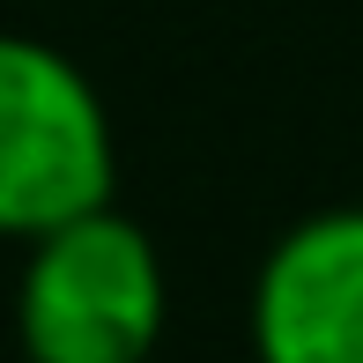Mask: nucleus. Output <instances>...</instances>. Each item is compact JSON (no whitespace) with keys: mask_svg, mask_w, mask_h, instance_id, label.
Wrapping results in <instances>:
<instances>
[{"mask_svg":"<svg viewBox=\"0 0 363 363\" xmlns=\"http://www.w3.org/2000/svg\"><path fill=\"white\" fill-rule=\"evenodd\" d=\"M171 319V282L141 223L82 208L30 238L15 282V334L30 363H148Z\"/></svg>","mask_w":363,"mask_h":363,"instance_id":"1","label":"nucleus"},{"mask_svg":"<svg viewBox=\"0 0 363 363\" xmlns=\"http://www.w3.org/2000/svg\"><path fill=\"white\" fill-rule=\"evenodd\" d=\"M119 186L111 111L60 45L0 30V238L104 208Z\"/></svg>","mask_w":363,"mask_h":363,"instance_id":"2","label":"nucleus"},{"mask_svg":"<svg viewBox=\"0 0 363 363\" xmlns=\"http://www.w3.org/2000/svg\"><path fill=\"white\" fill-rule=\"evenodd\" d=\"M259 363H363V208H319L274 238L252 282Z\"/></svg>","mask_w":363,"mask_h":363,"instance_id":"3","label":"nucleus"}]
</instances>
